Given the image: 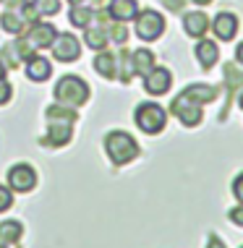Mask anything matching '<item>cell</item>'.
I'll return each instance as SVG.
<instances>
[{
    "instance_id": "obj_6",
    "label": "cell",
    "mask_w": 243,
    "mask_h": 248,
    "mask_svg": "<svg viewBox=\"0 0 243 248\" xmlns=\"http://www.w3.org/2000/svg\"><path fill=\"white\" fill-rule=\"evenodd\" d=\"M165 120H167V112L162 110L160 105H154V102L139 105V110H136V125L144 133H160L162 128H165Z\"/></svg>"
},
{
    "instance_id": "obj_19",
    "label": "cell",
    "mask_w": 243,
    "mask_h": 248,
    "mask_svg": "<svg viewBox=\"0 0 243 248\" xmlns=\"http://www.w3.org/2000/svg\"><path fill=\"white\" fill-rule=\"evenodd\" d=\"M94 18V8L89 5H71V13H68V21L73 26H79V29H84V26H89Z\"/></svg>"
},
{
    "instance_id": "obj_11",
    "label": "cell",
    "mask_w": 243,
    "mask_h": 248,
    "mask_svg": "<svg viewBox=\"0 0 243 248\" xmlns=\"http://www.w3.org/2000/svg\"><path fill=\"white\" fill-rule=\"evenodd\" d=\"M212 31L217 34V39H222V42H230V39L235 37V31H238V18L233 16V13H220L217 18L212 21Z\"/></svg>"
},
{
    "instance_id": "obj_18",
    "label": "cell",
    "mask_w": 243,
    "mask_h": 248,
    "mask_svg": "<svg viewBox=\"0 0 243 248\" xmlns=\"http://www.w3.org/2000/svg\"><path fill=\"white\" fill-rule=\"evenodd\" d=\"M94 68H97L99 76L115 78V52H99V55L94 58Z\"/></svg>"
},
{
    "instance_id": "obj_33",
    "label": "cell",
    "mask_w": 243,
    "mask_h": 248,
    "mask_svg": "<svg viewBox=\"0 0 243 248\" xmlns=\"http://www.w3.org/2000/svg\"><path fill=\"white\" fill-rule=\"evenodd\" d=\"M5 71H8V68H5L3 63H0V78H5Z\"/></svg>"
},
{
    "instance_id": "obj_20",
    "label": "cell",
    "mask_w": 243,
    "mask_h": 248,
    "mask_svg": "<svg viewBox=\"0 0 243 248\" xmlns=\"http://www.w3.org/2000/svg\"><path fill=\"white\" fill-rule=\"evenodd\" d=\"M0 26H3L5 31H8V34H18V31H24V18H21V13L18 11H5L3 16H0Z\"/></svg>"
},
{
    "instance_id": "obj_14",
    "label": "cell",
    "mask_w": 243,
    "mask_h": 248,
    "mask_svg": "<svg viewBox=\"0 0 243 248\" xmlns=\"http://www.w3.org/2000/svg\"><path fill=\"white\" fill-rule=\"evenodd\" d=\"M196 58H199V63L204 65V68H212V65L217 63V58H220L217 42H212V39H199V45H196Z\"/></svg>"
},
{
    "instance_id": "obj_12",
    "label": "cell",
    "mask_w": 243,
    "mask_h": 248,
    "mask_svg": "<svg viewBox=\"0 0 243 248\" xmlns=\"http://www.w3.org/2000/svg\"><path fill=\"white\" fill-rule=\"evenodd\" d=\"M183 29H186V34H188V37L201 39V37L207 34V29H209V18H207V13H201V11L186 13V16H183Z\"/></svg>"
},
{
    "instance_id": "obj_31",
    "label": "cell",
    "mask_w": 243,
    "mask_h": 248,
    "mask_svg": "<svg viewBox=\"0 0 243 248\" xmlns=\"http://www.w3.org/2000/svg\"><path fill=\"white\" fill-rule=\"evenodd\" d=\"M183 3H186V0H165V5H167V8H170V11H178L180 5H183Z\"/></svg>"
},
{
    "instance_id": "obj_5",
    "label": "cell",
    "mask_w": 243,
    "mask_h": 248,
    "mask_svg": "<svg viewBox=\"0 0 243 248\" xmlns=\"http://www.w3.org/2000/svg\"><path fill=\"white\" fill-rule=\"evenodd\" d=\"M162 31H165V18H162V13L152 11V8L136 13V34H139V39L154 42V39L162 37Z\"/></svg>"
},
{
    "instance_id": "obj_24",
    "label": "cell",
    "mask_w": 243,
    "mask_h": 248,
    "mask_svg": "<svg viewBox=\"0 0 243 248\" xmlns=\"http://www.w3.org/2000/svg\"><path fill=\"white\" fill-rule=\"evenodd\" d=\"M11 204H13V193H11V188L0 186V212L11 209Z\"/></svg>"
},
{
    "instance_id": "obj_28",
    "label": "cell",
    "mask_w": 243,
    "mask_h": 248,
    "mask_svg": "<svg viewBox=\"0 0 243 248\" xmlns=\"http://www.w3.org/2000/svg\"><path fill=\"white\" fill-rule=\"evenodd\" d=\"M230 219L235 225H241L243 227V204L241 206H235V209H230Z\"/></svg>"
},
{
    "instance_id": "obj_15",
    "label": "cell",
    "mask_w": 243,
    "mask_h": 248,
    "mask_svg": "<svg viewBox=\"0 0 243 248\" xmlns=\"http://www.w3.org/2000/svg\"><path fill=\"white\" fill-rule=\"evenodd\" d=\"M131 65H133V76H141L144 78L146 73L154 68V55L146 47H141L136 52H131Z\"/></svg>"
},
{
    "instance_id": "obj_13",
    "label": "cell",
    "mask_w": 243,
    "mask_h": 248,
    "mask_svg": "<svg viewBox=\"0 0 243 248\" xmlns=\"http://www.w3.org/2000/svg\"><path fill=\"white\" fill-rule=\"evenodd\" d=\"M50 60L42 58V55H32V58H26V76L32 78V81H45V78H50Z\"/></svg>"
},
{
    "instance_id": "obj_4",
    "label": "cell",
    "mask_w": 243,
    "mask_h": 248,
    "mask_svg": "<svg viewBox=\"0 0 243 248\" xmlns=\"http://www.w3.org/2000/svg\"><path fill=\"white\" fill-rule=\"evenodd\" d=\"M89 99V86L79 76H63L55 84V102L63 107H81Z\"/></svg>"
},
{
    "instance_id": "obj_22",
    "label": "cell",
    "mask_w": 243,
    "mask_h": 248,
    "mask_svg": "<svg viewBox=\"0 0 243 248\" xmlns=\"http://www.w3.org/2000/svg\"><path fill=\"white\" fill-rule=\"evenodd\" d=\"M105 31H107V39H113L115 45H126V39H128V29H126V24L123 21H107L105 24Z\"/></svg>"
},
{
    "instance_id": "obj_10",
    "label": "cell",
    "mask_w": 243,
    "mask_h": 248,
    "mask_svg": "<svg viewBox=\"0 0 243 248\" xmlns=\"http://www.w3.org/2000/svg\"><path fill=\"white\" fill-rule=\"evenodd\" d=\"M107 13H110L113 21H131V18H136L139 13V3L136 0H110V5H107Z\"/></svg>"
},
{
    "instance_id": "obj_21",
    "label": "cell",
    "mask_w": 243,
    "mask_h": 248,
    "mask_svg": "<svg viewBox=\"0 0 243 248\" xmlns=\"http://www.w3.org/2000/svg\"><path fill=\"white\" fill-rule=\"evenodd\" d=\"M21 55H18V47H16V42H8V45H3L0 47V63L5 65V68H16V65H21Z\"/></svg>"
},
{
    "instance_id": "obj_23",
    "label": "cell",
    "mask_w": 243,
    "mask_h": 248,
    "mask_svg": "<svg viewBox=\"0 0 243 248\" xmlns=\"http://www.w3.org/2000/svg\"><path fill=\"white\" fill-rule=\"evenodd\" d=\"M32 8L39 16H52V13L60 11V0H32Z\"/></svg>"
},
{
    "instance_id": "obj_29",
    "label": "cell",
    "mask_w": 243,
    "mask_h": 248,
    "mask_svg": "<svg viewBox=\"0 0 243 248\" xmlns=\"http://www.w3.org/2000/svg\"><path fill=\"white\" fill-rule=\"evenodd\" d=\"M0 3L8 5L11 11H18V8H24V5H26V0H0Z\"/></svg>"
},
{
    "instance_id": "obj_1",
    "label": "cell",
    "mask_w": 243,
    "mask_h": 248,
    "mask_svg": "<svg viewBox=\"0 0 243 248\" xmlns=\"http://www.w3.org/2000/svg\"><path fill=\"white\" fill-rule=\"evenodd\" d=\"M214 97H217V89H214V86L194 84V86L183 89L173 99L170 112L186 125V128H196V125L201 123V107H204L207 102H212Z\"/></svg>"
},
{
    "instance_id": "obj_26",
    "label": "cell",
    "mask_w": 243,
    "mask_h": 248,
    "mask_svg": "<svg viewBox=\"0 0 243 248\" xmlns=\"http://www.w3.org/2000/svg\"><path fill=\"white\" fill-rule=\"evenodd\" d=\"M11 99V84L5 78H0V105H5Z\"/></svg>"
},
{
    "instance_id": "obj_9",
    "label": "cell",
    "mask_w": 243,
    "mask_h": 248,
    "mask_svg": "<svg viewBox=\"0 0 243 248\" xmlns=\"http://www.w3.org/2000/svg\"><path fill=\"white\" fill-rule=\"evenodd\" d=\"M170 81H173V76H170V71L167 68H154L144 76V89L149 92V94L154 97H160V94H165L167 89H170Z\"/></svg>"
},
{
    "instance_id": "obj_2",
    "label": "cell",
    "mask_w": 243,
    "mask_h": 248,
    "mask_svg": "<svg viewBox=\"0 0 243 248\" xmlns=\"http://www.w3.org/2000/svg\"><path fill=\"white\" fill-rule=\"evenodd\" d=\"M45 120H47V136L42 139L45 146H63L71 141V131L73 123H76V112L71 107H60V105L47 107Z\"/></svg>"
},
{
    "instance_id": "obj_17",
    "label": "cell",
    "mask_w": 243,
    "mask_h": 248,
    "mask_svg": "<svg viewBox=\"0 0 243 248\" xmlns=\"http://www.w3.org/2000/svg\"><path fill=\"white\" fill-rule=\"evenodd\" d=\"M21 232L24 227L21 222H16V219H5V222H0V243H18L21 240Z\"/></svg>"
},
{
    "instance_id": "obj_34",
    "label": "cell",
    "mask_w": 243,
    "mask_h": 248,
    "mask_svg": "<svg viewBox=\"0 0 243 248\" xmlns=\"http://www.w3.org/2000/svg\"><path fill=\"white\" fill-rule=\"evenodd\" d=\"M194 3H196V5H207L209 0H194Z\"/></svg>"
},
{
    "instance_id": "obj_7",
    "label": "cell",
    "mask_w": 243,
    "mask_h": 248,
    "mask_svg": "<svg viewBox=\"0 0 243 248\" xmlns=\"http://www.w3.org/2000/svg\"><path fill=\"white\" fill-rule=\"evenodd\" d=\"M8 186L16 193H29L37 186V172L32 165H13L8 170Z\"/></svg>"
},
{
    "instance_id": "obj_3",
    "label": "cell",
    "mask_w": 243,
    "mask_h": 248,
    "mask_svg": "<svg viewBox=\"0 0 243 248\" xmlns=\"http://www.w3.org/2000/svg\"><path fill=\"white\" fill-rule=\"evenodd\" d=\"M105 152L113 159V165H126L139 157V144L123 131H110L105 139Z\"/></svg>"
},
{
    "instance_id": "obj_8",
    "label": "cell",
    "mask_w": 243,
    "mask_h": 248,
    "mask_svg": "<svg viewBox=\"0 0 243 248\" xmlns=\"http://www.w3.org/2000/svg\"><path fill=\"white\" fill-rule=\"evenodd\" d=\"M50 50H52V55H55V60H60V63H73V60H79V55H81V45L73 34H55Z\"/></svg>"
},
{
    "instance_id": "obj_32",
    "label": "cell",
    "mask_w": 243,
    "mask_h": 248,
    "mask_svg": "<svg viewBox=\"0 0 243 248\" xmlns=\"http://www.w3.org/2000/svg\"><path fill=\"white\" fill-rule=\"evenodd\" d=\"M235 60H238V63L243 65V42L238 45V47H235Z\"/></svg>"
},
{
    "instance_id": "obj_36",
    "label": "cell",
    "mask_w": 243,
    "mask_h": 248,
    "mask_svg": "<svg viewBox=\"0 0 243 248\" xmlns=\"http://www.w3.org/2000/svg\"><path fill=\"white\" fill-rule=\"evenodd\" d=\"M0 248H8V246H5V243H0Z\"/></svg>"
},
{
    "instance_id": "obj_27",
    "label": "cell",
    "mask_w": 243,
    "mask_h": 248,
    "mask_svg": "<svg viewBox=\"0 0 243 248\" xmlns=\"http://www.w3.org/2000/svg\"><path fill=\"white\" fill-rule=\"evenodd\" d=\"M68 3H71V5H89V8H94V11H97L99 5L105 3V0H68Z\"/></svg>"
},
{
    "instance_id": "obj_25",
    "label": "cell",
    "mask_w": 243,
    "mask_h": 248,
    "mask_svg": "<svg viewBox=\"0 0 243 248\" xmlns=\"http://www.w3.org/2000/svg\"><path fill=\"white\" fill-rule=\"evenodd\" d=\"M233 196H235V199H238L241 204H243V172H241V175L233 180Z\"/></svg>"
},
{
    "instance_id": "obj_16",
    "label": "cell",
    "mask_w": 243,
    "mask_h": 248,
    "mask_svg": "<svg viewBox=\"0 0 243 248\" xmlns=\"http://www.w3.org/2000/svg\"><path fill=\"white\" fill-rule=\"evenodd\" d=\"M84 42H86V47H92V50H102L105 45H107V31H105V26H86L84 29Z\"/></svg>"
},
{
    "instance_id": "obj_30",
    "label": "cell",
    "mask_w": 243,
    "mask_h": 248,
    "mask_svg": "<svg viewBox=\"0 0 243 248\" xmlns=\"http://www.w3.org/2000/svg\"><path fill=\"white\" fill-rule=\"evenodd\" d=\"M207 248H225V243H222L217 235H209V246Z\"/></svg>"
},
{
    "instance_id": "obj_35",
    "label": "cell",
    "mask_w": 243,
    "mask_h": 248,
    "mask_svg": "<svg viewBox=\"0 0 243 248\" xmlns=\"http://www.w3.org/2000/svg\"><path fill=\"white\" fill-rule=\"evenodd\" d=\"M238 102H241V110H243V94H241V99H238Z\"/></svg>"
}]
</instances>
